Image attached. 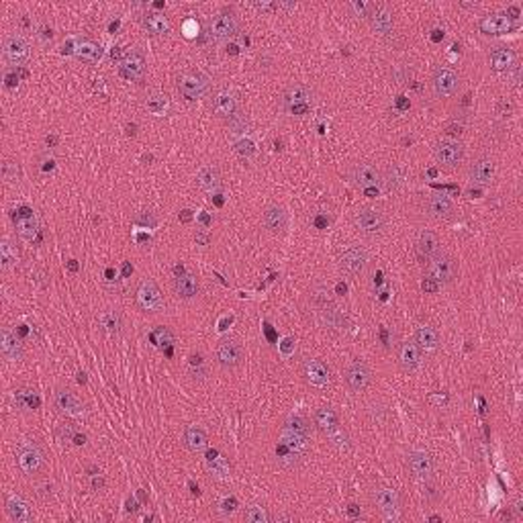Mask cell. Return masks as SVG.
<instances>
[{
  "instance_id": "1",
  "label": "cell",
  "mask_w": 523,
  "mask_h": 523,
  "mask_svg": "<svg viewBox=\"0 0 523 523\" xmlns=\"http://www.w3.org/2000/svg\"><path fill=\"white\" fill-rule=\"evenodd\" d=\"M311 450V425L304 417L290 415L276 443V460L284 469H297Z\"/></svg>"
},
{
  "instance_id": "2",
  "label": "cell",
  "mask_w": 523,
  "mask_h": 523,
  "mask_svg": "<svg viewBox=\"0 0 523 523\" xmlns=\"http://www.w3.org/2000/svg\"><path fill=\"white\" fill-rule=\"evenodd\" d=\"M282 107L293 117H304L315 107V92L307 84H290L282 94Z\"/></svg>"
},
{
  "instance_id": "3",
  "label": "cell",
  "mask_w": 523,
  "mask_h": 523,
  "mask_svg": "<svg viewBox=\"0 0 523 523\" xmlns=\"http://www.w3.org/2000/svg\"><path fill=\"white\" fill-rule=\"evenodd\" d=\"M17 462L19 469L23 470L27 476H37L45 470V452L41 445L33 440L19 441L17 445Z\"/></svg>"
},
{
  "instance_id": "4",
  "label": "cell",
  "mask_w": 523,
  "mask_h": 523,
  "mask_svg": "<svg viewBox=\"0 0 523 523\" xmlns=\"http://www.w3.org/2000/svg\"><path fill=\"white\" fill-rule=\"evenodd\" d=\"M372 501L378 507V511L383 513V517L388 522H397L401 517L403 503H401L399 491H395L390 487H376L372 491Z\"/></svg>"
},
{
  "instance_id": "5",
  "label": "cell",
  "mask_w": 523,
  "mask_h": 523,
  "mask_svg": "<svg viewBox=\"0 0 523 523\" xmlns=\"http://www.w3.org/2000/svg\"><path fill=\"white\" fill-rule=\"evenodd\" d=\"M425 272H427L429 278H434L440 286L452 284L458 278V262L448 253H438L427 262Z\"/></svg>"
},
{
  "instance_id": "6",
  "label": "cell",
  "mask_w": 523,
  "mask_h": 523,
  "mask_svg": "<svg viewBox=\"0 0 523 523\" xmlns=\"http://www.w3.org/2000/svg\"><path fill=\"white\" fill-rule=\"evenodd\" d=\"M211 88V80L196 70H189L178 78V92L186 98V101H198L202 98Z\"/></svg>"
},
{
  "instance_id": "7",
  "label": "cell",
  "mask_w": 523,
  "mask_h": 523,
  "mask_svg": "<svg viewBox=\"0 0 523 523\" xmlns=\"http://www.w3.org/2000/svg\"><path fill=\"white\" fill-rule=\"evenodd\" d=\"M240 31V19L231 8H223L213 17V21L209 23V33L213 39L217 41H229L237 35Z\"/></svg>"
},
{
  "instance_id": "8",
  "label": "cell",
  "mask_w": 523,
  "mask_h": 523,
  "mask_svg": "<svg viewBox=\"0 0 523 523\" xmlns=\"http://www.w3.org/2000/svg\"><path fill=\"white\" fill-rule=\"evenodd\" d=\"M348 178L362 191H372L383 184V170L372 164H356L348 170Z\"/></svg>"
},
{
  "instance_id": "9",
  "label": "cell",
  "mask_w": 523,
  "mask_h": 523,
  "mask_svg": "<svg viewBox=\"0 0 523 523\" xmlns=\"http://www.w3.org/2000/svg\"><path fill=\"white\" fill-rule=\"evenodd\" d=\"M434 158L441 168H456L458 164H462L464 160V145L460 141L454 139H441L434 145Z\"/></svg>"
},
{
  "instance_id": "10",
  "label": "cell",
  "mask_w": 523,
  "mask_h": 523,
  "mask_svg": "<svg viewBox=\"0 0 523 523\" xmlns=\"http://www.w3.org/2000/svg\"><path fill=\"white\" fill-rule=\"evenodd\" d=\"M460 86V76L456 70L448 68V66H438L432 74V88L436 92L438 98H450L456 94Z\"/></svg>"
},
{
  "instance_id": "11",
  "label": "cell",
  "mask_w": 523,
  "mask_h": 523,
  "mask_svg": "<svg viewBox=\"0 0 523 523\" xmlns=\"http://www.w3.org/2000/svg\"><path fill=\"white\" fill-rule=\"evenodd\" d=\"M138 307L143 313H160V311H164V297H162L158 284L152 278H147V280H143L139 284Z\"/></svg>"
},
{
  "instance_id": "12",
  "label": "cell",
  "mask_w": 523,
  "mask_h": 523,
  "mask_svg": "<svg viewBox=\"0 0 523 523\" xmlns=\"http://www.w3.org/2000/svg\"><path fill=\"white\" fill-rule=\"evenodd\" d=\"M354 223L364 235H378L386 227V217L381 209L374 207H362L354 215Z\"/></svg>"
},
{
  "instance_id": "13",
  "label": "cell",
  "mask_w": 523,
  "mask_h": 523,
  "mask_svg": "<svg viewBox=\"0 0 523 523\" xmlns=\"http://www.w3.org/2000/svg\"><path fill=\"white\" fill-rule=\"evenodd\" d=\"M344 381H346V385L352 392H364L372 383V370L364 360H352L350 366L346 368Z\"/></svg>"
},
{
  "instance_id": "14",
  "label": "cell",
  "mask_w": 523,
  "mask_h": 523,
  "mask_svg": "<svg viewBox=\"0 0 523 523\" xmlns=\"http://www.w3.org/2000/svg\"><path fill=\"white\" fill-rule=\"evenodd\" d=\"M2 55L8 64L13 66H23L27 64L29 57H31V45L27 43L25 37L21 35H8L2 43Z\"/></svg>"
},
{
  "instance_id": "15",
  "label": "cell",
  "mask_w": 523,
  "mask_h": 523,
  "mask_svg": "<svg viewBox=\"0 0 523 523\" xmlns=\"http://www.w3.org/2000/svg\"><path fill=\"white\" fill-rule=\"evenodd\" d=\"M119 76L129 80V82H143V78H145V55L138 52V50L125 54V57L119 64Z\"/></svg>"
},
{
  "instance_id": "16",
  "label": "cell",
  "mask_w": 523,
  "mask_h": 523,
  "mask_svg": "<svg viewBox=\"0 0 523 523\" xmlns=\"http://www.w3.org/2000/svg\"><path fill=\"white\" fill-rule=\"evenodd\" d=\"M368 266V251L362 246H352L344 249L339 256V270L348 276H358Z\"/></svg>"
},
{
  "instance_id": "17",
  "label": "cell",
  "mask_w": 523,
  "mask_h": 523,
  "mask_svg": "<svg viewBox=\"0 0 523 523\" xmlns=\"http://www.w3.org/2000/svg\"><path fill=\"white\" fill-rule=\"evenodd\" d=\"M244 360V350L237 341L233 339H223L215 348V362L219 364L223 370H233L242 364Z\"/></svg>"
},
{
  "instance_id": "18",
  "label": "cell",
  "mask_w": 523,
  "mask_h": 523,
  "mask_svg": "<svg viewBox=\"0 0 523 523\" xmlns=\"http://www.w3.org/2000/svg\"><path fill=\"white\" fill-rule=\"evenodd\" d=\"M407 469L415 478L427 480V478H432V474L436 470V460L425 450H413V452L407 454Z\"/></svg>"
},
{
  "instance_id": "19",
  "label": "cell",
  "mask_w": 523,
  "mask_h": 523,
  "mask_svg": "<svg viewBox=\"0 0 523 523\" xmlns=\"http://www.w3.org/2000/svg\"><path fill=\"white\" fill-rule=\"evenodd\" d=\"M13 221H15V227H17V233L25 240V242H33L39 233V221H37V215L33 209L29 207H19L15 213H13Z\"/></svg>"
},
{
  "instance_id": "20",
  "label": "cell",
  "mask_w": 523,
  "mask_h": 523,
  "mask_svg": "<svg viewBox=\"0 0 523 523\" xmlns=\"http://www.w3.org/2000/svg\"><path fill=\"white\" fill-rule=\"evenodd\" d=\"M366 21L370 23L372 31L381 37H390L395 33V17L386 4H374Z\"/></svg>"
},
{
  "instance_id": "21",
  "label": "cell",
  "mask_w": 523,
  "mask_h": 523,
  "mask_svg": "<svg viewBox=\"0 0 523 523\" xmlns=\"http://www.w3.org/2000/svg\"><path fill=\"white\" fill-rule=\"evenodd\" d=\"M313 427L323 436V438H331L333 434H337L341 429V421L335 409L331 407H319L313 413Z\"/></svg>"
},
{
  "instance_id": "22",
  "label": "cell",
  "mask_w": 523,
  "mask_h": 523,
  "mask_svg": "<svg viewBox=\"0 0 523 523\" xmlns=\"http://www.w3.org/2000/svg\"><path fill=\"white\" fill-rule=\"evenodd\" d=\"M213 112L217 115V119L225 121V123H229L235 115H240L242 110H240V103H237L235 94L229 90L215 92L213 94Z\"/></svg>"
},
{
  "instance_id": "23",
  "label": "cell",
  "mask_w": 523,
  "mask_h": 523,
  "mask_svg": "<svg viewBox=\"0 0 523 523\" xmlns=\"http://www.w3.org/2000/svg\"><path fill=\"white\" fill-rule=\"evenodd\" d=\"M423 358H425V352L415 344L413 339L401 344V348H399V366H401L405 372H415V370H419L421 364H423Z\"/></svg>"
},
{
  "instance_id": "24",
  "label": "cell",
  "mask_w": 523,
  "mask_h": 523,
  "mask_svg": "<svg viewBox=\"0 0 523 523\" xmlns=\"http://www.w3.org/2000/svg\"><path fill=\"white\" fill-rule=\"evenodd\" d=\"M496 168L495 162L491 158H478L474 160L469 168V178L472 184H480V186H487L495 180Z\"/></svg>"
},
{
  "instance_id": "25",
  "label": "cell",
  "mask_w": 523,
  "mask_h": 523,
  "mask_svg": "<svg viewBox=\"0 0 523 523\" xmlns=\"http://www.w3.org/2000/svg\"><path fill=\"white\" fill-rule=\"evenodd\" d=\"M303 376L311 386H327L330 385V368L325 362L317 358H307L303 362Z\"/></svg>"
},
{
  "instance_id": "26",
  "label": "cell",
  "mask_w": 523,
  "mask_h": 523,
  "mask_svg": "<svg viewBox=\"0 0 523 523\" xmlns=\"http://www.w3.org/2000/svg\"><path fill=\"white\" fill-rule=\"evenodd\" d=\"M425 209H427V215H429L432 219L438 221L450 219V217L454 215V211H456L452 198L445 196L443 193L432 194V196L427 198V202H425Z\"/></svg>"
},
{
  "instance_id": "27",
  "label": "cell",
  "mask_w": 523,
  "mask_h": 523,
  "mask_svg": "<svg viewBox=\"0 0 523 523\" xmlns=\"http://www.w3.org/2000/svg\"><path fill=\"white\" fill-rule=\"evenodd\" d=\"M55 407L59 413L68 415V417H82L86 411L82 401L72 390H64V388L55 392Z\"/></svg>"
},
{
  "instance_id": "28",
  "label": "cell",
  "mask_w": 523,
  "mask_h": 523,
  "mask_svg": "<svg viewBox=\"0 0 523 523\" xmlns=\"http://www.w3.org/2000/svg\"><path fill=\"white\" fill-rule=\"evenodd\" d=\"M513 29V21L505 13H491L478 21V31L483 35H503Z\"/></svg>"
},
{
  "instance_id": "29",
  "label": "cell",
  "mask_w": 523,
  "mask_h": 523,
  "mask_svg": "<svg viewBox=\"0 0 523 523\" xmlns=\"http://www.w3.org/2000/svg\"><path fill=\"white\" fill-rule=\"evenodd\" d=\"M0 352L4 360H10V362H19L23 358V344L17 337V333L8 327H2V333H0Z\"/></svg>"
},
{
  "instance_id": "30",
  "label": "cell",
  "mask_w": 523,
  "mask_h": 523,
  "mask_svg": "<svg viewBox=\"0 0 523 523\" xmlns=\"http://www.w3.org/2000/svg\"><path fill=\"white\" fill-rule=\"evenodd\" d=\"M182 443L186 445V450H191L193 454H200L209 448V436L202 427L198 425H186L182 432Z\"/></svg>"
},
{
  "instance_id": "31",
  "label": "cell",
  "mask_w": 523,
  "mask_h": 523,
  "mask_svg": "<svg viewBox=\"0 0 523 523\" xmlns=\"http://www.w3.org/2000/svg\"><path fill=\"white\" fill-rule=\"evenodd\" d=\"M172 288H174V295H176L178 299H184V301H189V299H194V297L198 295V290H200V284H198L196 276H193V274H176L174 282H172Z\"/></svg>"
},
{
  "instance_id": "32",
  "label": "cell",
  "mask_w": 523,
  "mask_h": 523,
  "mask_svg": "<svg viewBox=\"0 0 523 523\" xmlns=\"http://www.w3.org/2000/svg\"><path fill=\"white\" fill-rule=\"evenodd\" d=\"M262 221H264V225H266V229H268L270 233H284L286 227H288V215H286V211H284L282 207H278V205L268 207V209L264 211V215H262Z\"/></svg>"
},
{
  "instance_id": "33",
  "label": "cell",
  "mask_w": 523,
  "mask_h": 523,
  "mask_svg": "<svg viewBox=\"0 0 523 523\" xmlns=\"http://www.w3.org/2000/svg\"><path fill=\"white\" fill-rule=\"evenodd\" d=\"M489 61L495 72H509L515 66V52L505 45H496L489 52Z\"/></svg>"
},
{
  "instance_id": "34",
  "label": "cell",
  "mask_w": 523,
  "mask_h": 523,
  "mask_svg": "<svg viewBox=\"0 0 523 523\" xmlns=\"http://www.w3.org/2000/svg\"><path fill=\"white\" fill-rule=\"evenodd\" d=\"M440 253V240L432 231H423L417 240V256L423 264H427L434 256Z\"/></svg>"
},
{
  "instance_id": "35",
  "label": "cell",
  "mask_w": 523,
  "mask_h": 523,
  "mask_svg": "<svg viewBox=\"0 0 523 523\" xmlns=\"http://www.w3.org/2000/svg\"><path fill=\"white\" fill-rule=\"evenodd\" d=\"M6 515L10 522L15 523H29L33 520L31 507L23 496H10L6 501Z\"/></svg>"
},
{
  "instance_id": "36",
  "label": "cell",
  "mask_w": 523,
  "mask_h": 523,
  "mask_svg": "<svg viewBox=\"0 0 523 523\" xmlns=\"http://www.w3.org/2000/svg\"><path fill=\"white\" fill-rule=\"evenodd\" d=\"M221 180H223V176H221V170L217 165H205L196 174V186L205 193L217 191L221 186Z\"/></svg>"
},
{
  "instance_id": "37",
  "label": "cell",
  "mask_w": 523,
  "mask_h": 523,
  "mask_svg": "<svg viewBox=\"0 0 523 523\" xmlns=\"http://www.w3.org/2000/svg\"><path fill=\"white\" fill-rule=\"evenodd\" d=\"M413 341L423 352H434L440 348V333L432 325H419L413 333Z\"/></svg>"
},
{
  "instance_id": "38",
  "label": "cell",
  "mask_w": 523,
  "mask_h": 523,
  "mask_svg": "<svg viewBox=\"0 0 523 523\" xmlns=\"http://www.w3.org/2000/svg\"><path fill=\"white\" fill-rule=\"evenodd\" d=\"M15 403H17V409H21L23 413H35L41 405V399L37 395L35 388H29V386H23V388H17L15 390Z\"/></svg>"
},
{
  "instance_id": "39",
  "label": "cell",
  "mask_w": 523,
  "mask_h": 523,
  "mask_svg": "<svg viewBox=\"0 0 523 523\" xmlns=\"http://www.w3.org/2000/svg\"><path fill=\"white\" fill-rule=\"evenodd\" d=\"M74 55L80 59V61H86V64H94L103 57V50L101 45H96L94 41L90 39H82V41H76L74 45Z\"/></svg>"
},
{
  "instance_id": "40",
  "label": "cell",
  "mask_w": 523,
  "mask_h": 523,
  "mask_svg": "<svg viewBox=\"0 0 523 523\" xmlns=\"http://www.w3.org/2000/svg\"><path fill=\"white\" fill-rule=\"evenodd\" d=\"M205 460H207L209 470H211L215 476H219V478H227V476H229V472H231L229 462H227V458H225L221 452H217V450H209Z\"/></svg>"
},
{
  "instance_id": "41",
  "label": "cell",
  "mask_w": 523,
  "mask_h": 523,
  "mask_svg": "<svg viewBox=\"0 0 523 523\" xmlns=\"http://www.w3.org/2000/svg\"><path fill=\"white\" fill-rule=\"evenodd\" d=\"M143 27L147 29L152 35H165L170 31V23L162 13H145L143 17Z\"/></svg>"
},
{
  "instance_id": "42",
  "label": "cell",
  "mask_w": 523,
  "mask_h": 523,
  "mask_svg": "<svg viewBox=\"0 0 523 523\" xmlns=\"http://www.w3.org/2000/svg\"><path fill=\"white\" fill-rule=\"evenodd\" d=\"M383 184L386 186V191H399L405 184V172L403 168L397 164L388 165L383 172Z\"/></svg>"
},
{
  "instance_id": "43",
  "label": "cell",
  "mask_w": 523,
  "mask_h": 523,
  "mask_svg": "<svg viewBox=\"0 0 523 523\" xmlns=\"http://www.w3.org/2000/svg\"><path fill=\"white\" fill-rule=\"evenodd\" d=\"M101 323L110 335H121V331H123V317H121V313L117 309H110L107 313H103Z\"/></svg>"
},
{
  "instance_id": "44",
  "label": "cell",
  "mask_w": 523,
  "mask_h": 523,
  "mask_svg": "<svg viewBox=\"0 0 523 523\" xmlns=\"http://www.w3.org/2000/svg\"><path fill=\"white\" fill-rule=\"evenodd\" d=\"M0 266H2V270H10L13 266H17V249L10 244L8 237H4L0 242Z\"/></svg>"
},
{
  "instance_id": "45",
  "label": "cell",
  "mask_w": 523,
  "mask_h": 523,
  "mask_svg": "<svg viewBox=\"0 0 523 523\" xmlns=\"http://www.w3.org/2000/svg\"><path fill=\"white\" fill-rule=\"evenodd\" d=\"M244 520L248 523H268L270 522V513L266 507H260V505H251L246 509L244 513Z\"/></svg>"
},
{
  "instance_id": "46",
  "label": "cell",
  "mask_w": 523,
  "mask_h": 523,
  "mask_svg": "<svg viewBox=\"0 0 523 523\" xmlns=\"http://www.w3.org/2000/svg\"><path fill=\"white\" fill-rule=\"evenodd\" d=\"M145 107L154 115H164L165 109H168V98L164 94H149L145 98Z\"/></svg>"
},
{
  "instance_id": "47",
  "label": "cell",
  "mask_w": 523,
  "mask_h": 523,
  "mask_svg": "<svg viewBox=\"0 0 523 523\" xmlns=\"http://www.w3.org/2000/svg\"><path fill=\"white\" fill-rule=\"evenodd\" d=\"M149 339L154 341V346L162 348V346H170L174 341V335H172V331L168 330V327H158V330H154L149 333Z\"/></svg>"
},
{
  "instance_id": "48",
  "label": "cell",
  "mask_w": 523,
  "mask_h": 523,
  "mask_svg": "<svg viewBox=\"0 0 523 523\" xmlns=\"http://www.w3.org/2000/svg\"><path fill=\"white\" fill-rule=\"evenodd\" d=\"M189 372L193 378H202L207 376V368H205V358L200 354H193L189 358Z\"/></svg>"
},
{
  "instance_id": "49",
  "label": "cell",
  "mask_w": 523,
  "mask_h": 523,
  "mask_svg": "<svg viewBox=\"0 0 523 523\" xmlns=\"http://www.w3.org/2000/svg\"><path fill=\"white\" fill-rule=\"evenodd\" d=\"M227 127L231 129V133H235V135H244V133H248V117L244 115V112H240V115H235L229 123H227Z\"/></svg>"
},
{
  "instance_id": "50",
  "label": "cell",
  "mask_w": 523,
  "mask_h": 523,
  "mask_svg": "<svg viewBox=\"0 0 523 523\" xmlns=\"http://www.w3.org/2000/svg\"><path fill=\"white\" fill-rule=\"evenodd\" d=\"M235 154L242 158V160H249L253 154H256V145L251 139L242 138L240 141H235Z\"/></svg>"
},
{
  "instance_id": "51",
  "label": "cell",
  "mask_w": 523,
  "mask_h": 523,
  "mask_svg": "<svg viewBox=\"0 0 523 523\" xmlns=\"http://www.w3.org/2000/svg\"><path fill=\"white\" fill-rule=\"evenodd\" d=\"M333 448H337L339 452H350V448H352V443H350V438H348V434L344 432V429H339L337 434H333L331 438H327Z\"/></svg>"
},
{
  "instance_id": "52",
  "label": "cell",
  "mask_w": 523,
  "mask_h": 523,
  "mask_svg": "<svg viewBox=\"0 0 523 523\" xmlns=\"http://www.w3.org/2000/svg\"><path fill=\"white\" fill-rule=\"evenodd\" d=\"M350 6L356 10V15H358V17H362V19H368V17H370V10H372V6H374V2H358V0H356V2H352Z\"/></svg>"
},
{
  "instance_id": "53",
  "label": "cell",
  "mask_w": 523,
  "mask_h": 523,
  "mask_svg": "<svg viewBox=\"0 0 523 523\" xmlns=\"http://www.w3.org/2000/svg\"><path fill=\"white\" fill-rule=\"evenodd\" d=\"M421 288H423L425 293H432V295H434V293H438V290H440V284H438L434 278L425 276V278H423V282H421Z\"/></svg>"
},
{
  "instance_id": "54",
  "label": "cell",
  "mask_w": 523,
  "mask_h": 523,
  "mask_svg": "<svg viewBox=\"0 0 523 523\" xmlns=\"http://www.w3.org/2000/svg\"><path fill=\"white\" fill-rule=\"evenodd\" d=\"M423 496H425L427 501H438V499H440V493H438V489H436V487L425 485V487H423Z\"/></svg>"
},
{
  "instance_id": "55",
  "label": "cell",
  "mask_w": 523,
  "mask_h": 523,
  "mask_svg": "<svg viewBox=\"0 0 523 523\" xmlns=\"http://www.w3.org/2000/svg\"><path fill=\"white\" fill-rule=\"evenodd\" d=\"M235 507H237L235 499H225V501H223V505H221L223 513H233V511H235Z\"/></svg>"
},
{
  "instance_id": "56",
  "label": "cell",
  "mask_w": 523,
  "mask_h": 523,
  "mask_svg": "<svg viewBox=\"0 0 523 523\" xmlns=\"http://www.w3.org/2000/svg\"><path fill=\"white\" fill-rule=\"evenodd\" d=\"M92 487H94V489H103V487H105V480H103V478H98V480L94 478V480H92Z\"/></svg>"
}]
</instances>
